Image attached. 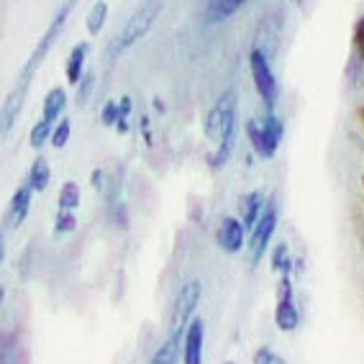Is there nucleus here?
Returning a JSON list of instances; mask_svg holds the SVG:
<instances>
[{"instance_id": "12", "label": "nucleus", "mask_w": 364, "mask_h": 364, "mask_svg": "<svg viewBox=\"0 0 364 364\" xmlns=\"http://www.w3.org/2000/svg\"><path fill=\"white\" fill-rule=\"evenodd\" d=\"M264 205H267L264 190H252V193H247V196L239 200V221L244 223L247 234L254 228V223L259 221V215H262V210H264Z\"/></svg>"}, {"instance_id": "30", "label": "nucleus", "mask_w": 364, "mask_h": 364, "mask_svg": "<svg viewBox=\"0 0 364 364\" xmlns=\"http://www.w3.org/2000/svg\"><path fill=\"white\" fill-rule=\"evenodd\" d=\"M131 111H134V100L129 98V95H124V98L118 100V113L126 118H131Z\"/></svg>"}, {"instance_id": "15", "label": "nucleus", "mask_w": 364, "mask_h": 364, "mask_svg": "<svg viewBox=\"0 0 364 364\" xmlns=\"http://www.w3.org/2000/svg\"><path fill=\"white\" fill-rule=\"evenodd\" d=\"M65 108H67V90L65 87H59V85H54L52 90L44 95V103H41V118L57 124L59 118L65 116Z\"/></svg>"}, {"instance_id": "5", "label": "nucleus", "mask_w": 364, "mask_h": 364, "mask_svg": "<svg viewBox=\"0 0 364 364\" xmlns=\"http://www.w3.org/2000/svg\"><path fill=\"white\" fill-rule=\"evenodd\" d=\"M249 72H252L254 87H257V95H259L264 111H274L277 100H280V82H277V75H274L269 57L262 46H254L249 52Z\"/></svg>"}, {"instance_id": "16", "label": "nucleus", "mask_w": 364, "mask_h": 364, "mask_svg": "<svg viewBox=\"0 0 364 364\" xmlns=\"http://www.w3.org/2000/svg\"><path fill=\"white\" fill-rule=\"evenodd\" d=\"M249 0H208L205 3V21L208 23H221V21L231 18L236 11L247 6Z\"/></svg>"}, {"instance_id": "8", "label": "nucleus", "mask_w": 364, "mask_h": 364, "mask_svg": "<svg viewBox=\"0 0 364 364\" xmlns=\"http://www.w3.org/2000/svg\"><path fill=\"white\" fill-rule=\"evenodd\" d=\"M274 323L285 333L298 331L300 311L295 306V287L290 277H280L277 282V306H274Z\"/></svg>"}, {"instance_id": "10", "label": "nucleus", "mask_w": 364, "mask_h": 364, "mask_svg": "<svg viewBox=\"0 0 364 364\" xmlns=\"http://www.w3.org/2000/svg\"><path fill=\"white\" fill-rule=\"evenodd\" d=\"M203 344H205V321L193 316L182 331V364H203Z\"/></svg>"}, {"instance_id": "1", "label": "nucleus", "mask_w": 364, "mask_h": 364, "mask_svg": "<svg viewBox=\"0 0 364 364\" xmlns=\"http://www.w3.org/2000/svg\"><path fill=\"white\" fill-rule=\"evenodd\" d=\"M75 6H77V0H59L57 14H54V18L49 21L46 31L41 33L39 44L33 46L31 57L26 59V65H23V70H21V75H18V82H16V87L11 90V95H8V100L3 103V108H0V136L14 129L16 118H18L21 108H23V100H26L31 77L36 75V70H39L41 62L46 59V54L52 52V46L57 44L59 33L65 31L67 18H70V14L75 11Z\"/></svg>"}, {"instance_id": "19", "label": "nucleus", "mask_w": 364, "mask_h": 364, "mask_svg": "<svg viewBox=\"0 0 364 364\" xmlns=\"http://www.w3.org/2000/svg\"><path fill=\"white\" fill-rule=\"evenodd\" d=\"M269 262H272V269L280 274V277H290V274H293L295 262H293V257H290V247H287V241H280V244L272 249Z\"/></svg>"}, {"instance_id": "20", "label": "nucleus", "mask_w": 364, "mask_h": 364, "mask_svg": "<svg viewBox=\"0 0 364 364\" xmlns=\"http://www.w3.org/2000/svg\"><path fill=\"white\" fill-rule=\"evenodd\" d=\"M80 203H82V193H80V185L77 182H65L62 188H59V196H57V208L59 210H77Z\"/></svg>"}, {"instance_id": "18", "label": "nucleus", "mask_w": 364, "mask_h": 364, "mask_svg": "<svg viewBox=\"0 0 364 364\" xmlns=\"http://www.w3.org/2000/svg\"><path fill=\"white\" fill-rule=\"evenodd\" d=\"M108 11H111L108 0H95L92 3V8L87 11V18H85V28H87L90 36H100L105 21H108Z\"/></svg>"}, {"instance_id": "4", "label": "nucleus", "mask_w": 364, "mask_h": 364, "mask_svg": "<svg viewBox=\"0 0 364 364\" xmlns=\"http://www.w3.org/2000/svg\"><path fill=\"white\" fill-rule=\"evenodd\" d=\"M244 131H247L249 146L254 154L259 159H272L285 136V121L274 111H264L262 118H249Z\"/></svg>"}, {"instance_id": "7", "label": "nucleus", "mask_w": 364, "mask_h": 364, "mask_svg": "<svg viewBox=\"0 0 364 364\" xmlns=\"http://www.w3.org/2000/svg\"><path fill=\"white\" fill-rule=\"evenodd\" d=\"M200 295H203V285L198 280L185 282V285L177 290L175 300H172V306H169V316H167L169 331H185V326L196 316Z\"/></svg>"}, {"instance_id": "22", "label": "nucleus", "mask_w": 364, "mask_h": 364, "mask_svg": "<svg viewBox=\"0 0 364 364\" xmlns=\"http://www.w3.org/2000/svg\"><path fill=\"white\" fill-rule=\"evenodd\" d=\"M52 129L54 124L52 121H46V118H39L36 124L31 126V134H28V144H31L33 149H41L44 144H49V139H52Z\"/></svg>"}, {"instance_id": "14", "label": "nucleus", "mask_w": 364, "mask_h": 364, "mask_svg": "<svg viewBox=\"0 0 364 364\" xmlns=\"http://www.w3.org/2000/svg\"><path fill=\"white\" fill-rule=\"evenodd\" d=\"M180 351H182V331H169V336L156 346V351L151 354L146 364H177Z\"/></svg>"}, {"instance_id": "17", "label": "nucleus", "mask_w": 364, "mask_h": 364, "mask_svg": "<svg viewBox=\"0 0 364 364\" xmlns=\"http://www.w3.org/2000/svg\"><path fill=\"white\" fill-rule=\"evenodd\" d=\"M26 182L31 185L33 193H44L49 188V182H52V167H49V159L46 156H36L28 167V175H26Z\"/></svg>"}, {"instance_id": "35", "label": "nucleus", "mask_w": 364, "mask_h": 364, "mask_svg": "<svg viewBox=\"0 0 364 364\" xmlns=\"http://www.w3.org/2000/svg\"><path fill=\"white\" fill-rule=\"evenodd\" d=\"M3 300H6V285H0V306H3Z\"/></svg>"}, {"instance_id": "33", "label": "nucleus", "mask_w": 364, "mask_h": 364, "mask_svg": "<svg viewBox=\"0 0 364 364\" xmlns=\"http://www.w3.org/2000/svg\"><path fill=\"white\" fill-rule=\"evenodd\" d=\"M357 121L362 126V134H364V105H357Z\"/></svg>"}, {"instance_id": "32", "label": "nucleus", "mask_w": 364, "mask_h": 364, "mask_svg": "<svg viewBox=\"0 0 364 364\" xmlns=\"http://www.w3.org/2000/svg\"><path fill=\"white\" fill-rule=\"evenodd\" d=\"M113 129H116L118 134H121V136H126V134H129V131H131L129 118H126V116H118V121H116V126H113Z\"/></svg>"}, {"instance_id": "25", "label": "nucleus", "mask_w": 364, "mask_h": 364, "mask_svg": "<svg viewBox=\"0 0 364 364\" xmlns=\"http://www.w3.org/2000/svg\"><path fill=\"white\" fill-rule=\"evenodd\" d=\"M118 100H105V105L100 108V124L103 126H108V129H113L116 126V121H118Z\"/></svg>"}, {"instance_id": "31", "label": "nucleus", "mask_w": 364, "mask_h": 364, "mask_svg": "<svg viewBox=\"0 0 364 364\" xmlns=\"http://www.w3.org/2000/svg\"><path fill=\"white\" fill-rule=\"evenodd\" d=\"M0 364H8V331H0Z\"/></svg>"}, {"instance_id": "21", "label": "nucleus", "mask_w": 364, "mask_h": 364, "mask_svg": "<svg viewBox=\"0 0 364 364\" xmlns=\"http://www.w3.org/2000/svg\"><path fill=\"white\" fill-rule=\"evenodd\" d=\"M75 87H77V90H75V105H77V108H85V105L90 103L92 90H95V72L85 70L82 80H80Z\"/></svg>"}, {"instance_id": "34", "label": "nucleus", "mask_w": 364, "mask_h": 364, "mask_svg": "<svg viewBox=\"0 0 364 364\" xmlns=\"http://www.w3.org/2000/svg\"><path fill=\"white\" fill-rule=\"evenodd\" d=\"M154 111L156 113H164V111H167V105L162 103V98H154Z\"/></svg>"}, {"instance_id": "37", "label": "nucleus", "mask_w": 364, "mask_h": 364, "mask_svg": "<svg viewBox=\"0 0 364 364\" xmlns=\"http://www.w3.org/2000/svg\"><path fill=\"white\" fill-rule=\"evenodd\" d=\"M362 188H364V172H362Z\"/></svg>"}, {"instance_id": "3", "label": "nucleus", "mask_w": 364, "mask_h": 364, "mask_svg": "<svg viewBox=\"0 0 364 364\" xmlns=\"http://www.w3.org/2000/svg\"><path fill=\"white\" fill-rule=\"evenodd\" d=\"M162 8H164V0H141L136 6V11L124 23V28L108 44V59H118L124 52H129L139 39H144L149 33V28L154 26V21L159 18Z\"/></svg>"}, {"instance_id": "13", "label": "nucleus", "mask_w": 364, "mask_h": 364, "mask_svg": "<svg viewBox=\"0 0 364 364\" xmlns=\"http://www.w3.org/2000/svg\"><path fill=\"white\" fill-rule=\"evenodd\" d=\"M87 54H90V41H80V44L72 46V52H70V57H67V65H65V77L72 87L82 80Z\"/></svg>"}, {"instance_id": "2", "label": "nucleus", "mask_w": 364, "mask_h": 364, "mask_svg": "<svg viewBox=\"0 0 364 364\" xmlns=\"http://www.w3.org/2000/svg\"><path fill=\"white\" fill-rule=\"evenodd\" d=\"M236 108H239V95H236V90H226L221 98L215 100V105L205 116V124H203V134L213 144V151L205 156V162L213 172L226 167L231 154H234Z\"/></svg>"}, {"instance_id": "26", "label": "nucleus", "mask_w": 364, "mask_h": 364, "mask_svg": "<svg viewBox=\"0 0 364 364\" xmlns=\"http://www.w3.org/2000/svg\"><path fill=\"white\" fill-rule=\"evenodd\" d=\"M252 362L254 364H287V362H282V359L277 357V354H274L269 346H259V349L254 351Z\"/></svg>"}, {"instance_id": "27", "label": "nucleus", "mask_w": 364, "mask_h": 364, "mask_svg": "<svg viewBox=\"0 0 364 364\" xmlns=\"http://www.w3.org/2000/svg\"><path fill=\"white\" fill-rule=\"evenodd\" d=\"M351 39H354V54L364 62V16L354 23V33H351Z\"/></svg>"}, {"instance_id": "11", "label": "nucleus", "mask_w": 364, "mask_h": 364, "mask_svg": "<svg viewBox=\"0 0 364 364\" xmlns=\"http://www.w3.org/2000/svg\"><path fill=\"white\" fill-rule=\"evenodd\" d=\"M31 200H33V190H31V185L23 180L18 188L14 190L11 203H8V210H6V215H3L8 228H18L21 223L26 221L28 210H31Z\"/></svg>"}, {"instance_id": "28", "label": "nucleus", "mask_w": 364, "mask_h": 364, "mask_svg": "<svg viewBox=\"0 0 364 364\" xmlns=\"http://www.w3.org/2000/svg\"><path fill=\"white\" fill-rule=\"evenodd\" d=\"M105 180H108V172H105V169H92V175H90L92 190L103 193V190H105Z\"/></svg>"}, {"instance_id": "36", "label": "nucleus", "mask_w": 364, "mask_h": 364, "mask_svg": "<svg viewBox=\"0 0 364 364\" xmlns=\"http://www.w3.org/2000/svg\"><path fill=\"white\" fill-rule=\"evenodd\" d=\"M290 3H295L298 8H306V0H290Z\"/></svg>"}, {"instance_id": "6", "label": "nucleus", "mask_w": 364, "mask_h": 364, "mask_svg": "<svg viewBox=\"0 0 364 364\" xmlns=\"http://www.w3.org/2000/svg\"><path fill=\"white\" fill-rule=\"evenodd\" d=\"M274 231H277V203H274V198H267V205H264V210H262L259 221L254 223V228L249 231L247 249H249L252 264H259V262L264 259L267 249L272 244Z\"/></svg>"}, {"instance_id": "29", "label": "nucleus", "mask_w": 364, "mask_h": 364, "mask_svg": "<svg viewBox=\"0 0 364 364\" xmlns=\"http://www.w3.org/2000/svg\"><path fill=\"white\" fill-rule=\"evenodd\" d=\"M8 223H6V218L0 221V267H3V262H6V249H8V244H6V239H8Z\"/></svg>"}, {"instance_id": "23", "label": "nucleus", "mask_w": 364, "mask_h": 364, "mask_svg": "<svg viewBox=\"0 0 364 364\" xmlns=\"http://www.w3.org/2000/svg\"><path fill=\"white\" fill-rule=\"evenodd\" d=\"M70 136H72V121L67 116H62L57 121V124H54L52 139H49V144H52L54 149H65L67 141H70Z\"/></svg>"}, {"instance_id": "24", "label": "nucleus", "mask_w": 364, "mask_h": 364, "mask_svg": "<svg viewBox=\"0 0 364 364\" xmlns=\"http://www.w3.org/2000/svg\"><path fill=\"white\" fill-rule=\"evenodd\" d=\"M75 228H77V215H75V210H59L57 208V215H54V236L72 234Z\"/></svg>"}, {"instance_id": "38", "label": "nucleus", "mask_w": 364, "mask_h": 364, "mask_svg": "<svg viewBox=\"0 0 364 364\" xmlns=\"http://www.w3.org/2000/svg\"><path fill=\"white\" fill-rule=\"evenodd\" d=\"M223 364H236V362H223Z\"/></svg>"}, {"instance_id": "9", "label": "nucleus", "mask_w": 364, "mask_h": 364, "mask_svg": "<svg viewBox=\"0 0 364 364\" xmlns=\"http://www.w3.org/2000/svg\"><path fill=\"white\" fill-rule=\"evenodd\" d=\"M247 228L239 221V215H223L215 231V244L226 254H239L241 249H247Z\"/></svg>"}]
</instances>
